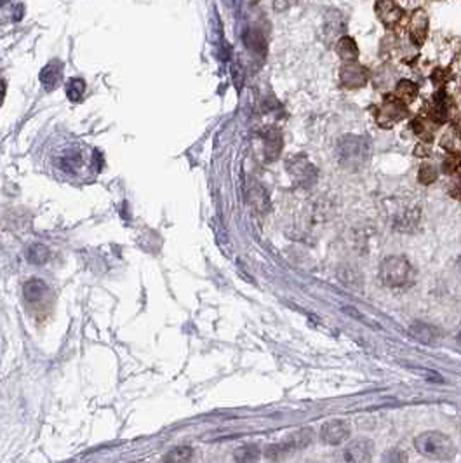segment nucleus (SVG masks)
Segmentation results:
<instances>
[{"label":"nucleus","instance_id":"obj_1","mask_svg":"<svg viewBox=\"0 0 461 463\" xmlns=\"http://www.w3.org/2000/svg\"><path fill=\"white\" fill-rule=\"evenodd\" d=\"M414 448L428 460H453L456 455L453 441L447 438L446 433L436 432V430L420 433L414 439Z\"/></svg>","mask_w":461,"mask_h":463},{"label":"nucleus","instance_id":"obj_2","mask_svg":"<svg viewBox=\"0 0 461 463\" xmlns=\"http://www.w3.org/2000/svg\"><path fill=\"white\" fill-rule=\"evenodd\" d=\"M336 153H338V160H340L341 166L350 171H355L367 164L371 149H369V143L365 138L345 136L338 141Z\"/></svg>","mask_w":461,"mask_h":463},{"label":"nucleus","instance_id":"obj_3","mask_svg":"<svg viewBox=\"0 0 461 463\" xmlns=\"http://www.w3.org/2000/svg\"><path fill=\"white\" fill-rule=\"evenodd\" d=\"M380 277L388 288H404L413 279V267L404 256H388L380 267Z\"/></svg>","mask_w":461,"mask_h":463},{"label":"nucleus","instance_id":"obj_4","mask_svg":"<svg viewBox=\"0 0 461 463\" xmlns=\"http://www.w3.org/2000/svg\"><path fill=\"white\" fill-rule=\"evenodd\" d=\"M286 169L299 189H312L317 183L319 171L306 155H291L286 162Z\"/></svg>","mask_w":461,"mask_h":463},{"label":"nucleus","instance_id":"obj_5","mask_svg":"<svg viewBox=\"0 0 461 463\" xmlns=\"http://www.w3.org/2000/svg\"><path fill=\"white\" fill-rule=\"evenodd\" d=\"M407 115L406 103L398 100V98H387L385 103L381 105L380 114H378V124L383 127H390L392 124L398 122Z\"/></svg>","mask_w":461,"mask_h":463},{"label":"nucleus","instance_id":"obj_6","mask_svg":"<svg viewBox=\"0 0 461 463\" xmlns=\"http://www.w3.org/2000/svg\"><path fill=\"white\" fill-rule=\"evenodd\" d=\"M340 80L341 85H345L347 89H358L367 84L369 74L362 65L355 63V61H347V65L340 72Z\"/></svg>","mask_w":461,"mask_h":463},{"label":"nucleus","instance_id":"obj_7","mask_svg":"<svg viewBox=\"0 0 461 463\" xmlns=\"http://www.w3.org/2000/svg\"><path fill=\"white\" fill-rule=\"evenodd\" d=\"M350 438V429L345 422L341 420H332V422H328L322 425L321 430V439L322 442L329 446H338L343 444L347 439Z\"/></svg>","mask_w":461,"mask_h":463},{"label":"nucleus","instance_id":"obj_8","mask_svg":"<svg viewBox=\"0 0 461 463\" xmlns=\"http://www.w3.org/2000/svg\"><path fill=\"white\" fill-rule=\"evenodd\" d=\"M374 444L369 439H357V441L350 442L345 449V460L354 463H364L373 460Z\"/></svg>","mask_w":461,"mask_h":463},{"label":"nucleus","instance_id":"obj_9","mask_svg":"<svg viewBox=\"0 0 461 463\" xmlns=\"http://www.w3.org/2000/svg\"><path fill=\"white\" fill-rule=\"evenodd\" d=\"M376 14L380 21L388 28H394L403 21L404 11L395 4L394 0H378L376 2Z\"/></svg>","mask_w":461,"mask_h":463},{"label":"nucleus","instance_id":"obj_10","mask_svg":"<svg viewBox=\"0 0 461 463\" xmlns=\"http://www.w3.org/2000/svg\"><path fill=\"white\" fill-rule=\"evenodd\" d=\"M428 35V16L427 12L418 9L409 18V37L416 45H421Z\"/></svg>","mask_w":461,"mask_h":463},{"label":"nucleus","instance_id":"obj_11","mask_svg":"<svg viewBox=\"0 0 461 463\" xmlns=\"http://www.w3.org/2000/svg\"><path fill=\"white\" fill-rule=\"evenodd\" d=\"M409 334L413 338H416L418 341H421V343H427V345L437 343V341L442 338V333H440V331L437 330L436 326H430V324H425V323H413V324H411Z\"/></svg>","mask_w":461,"mask_h":463},{"label":"nucleus","instance_id":"obj_12","mask_svg":"<svg viewBox=\"0 0 461 463\" xmlns=\"http://www.w3.org/2000/svg\"><path fill=\"white\" fill-rule=\"evenodd\" d=\"M47 293V286L41 279H30L23 286V294H25V300L30 303H37L44 298V294Z\"/></svg>","mask_w":461,"mask_h":463},{"label":"nucleus","instance_id":"obj_13","mask_svg":"<svg viewBox=\"0 0 461 463\" xmlns=\"http://www.w3.org/2000/svg\"><path fill=\"white\" fill-rule=\"evenodd\" d=\"M336 52H338V56L343 61H355L358 56L357 44L348 35H343V37L338 39V42H336Z\"/></svg>","mask_w":461,"mask_h":463},{"label":"nucleus","instance_id":"obj_14","mask_svg":"<svg viewBox=\"0 0 461 463\" xmlns=\"http://www.w3.org/2000/svg\"><path fill=\"white\" fill-rule=\"evenodd\" d=\"M263 138H265L266 159L272 162V160L277 159L279 153H281L282 138H281V134H279V131H275V129H268L265 134H263Z\"/></svg>","mask_w":461,"mask_h":463},{"label":"nucleus","instance_id":"obj_15","mask_svg":"<svg viewBox=\"0 0 461 463\" xmlns=\"http://www.w3.org/2000/svg\"><path fill=\"white\" fill-rule=\"evenodd\" d=\"M61 78V63L59 61H51L49 65H45L41 72V82L47 87V89H52L56 87V84Z\"/></svg>","mask_w":461,"mask_h":463},{"label":"nucleus","instance_id":"obj_16","mask_svg":"<svg viewBox=\"0 0 461 463\" xmlns=\"http://www.w3.org/2000/svg\"><path fill=\"white\" fill-rule=\"evenodd\" d=\"M418 96V85L411 80H400L395 89V98L403 101V103H413Z\"/></svg>","mask_w":461,"mask_h":463},{"label":"nucleus","instance_id":"obj_17","mask_svg":"<svg viewBox=\"0 0 461 463\" xmlns=\"http://www.w3.org/2000/svg\"><path fill=\"white\" fill-rule=\"evenodd\" d=\"M249 202H251L253 208L259 213H265L268 209V197H266L265 190L261 185L255 183V185L249 189Z\"/></svg>","mask_w":461,"mask_h":463},{"label":"nucleus","instance_id":"obj_18","mask_svg":"<svg viewBox=\"0 0 461 463\" xmlns=\"http://www.w3.org/2000/svg\"><path fill=\"white\" fill-rule=\"evenodd\" d=\"M312 438H314L312 430L305 429V430H299V432L292 433L291 438H289L288 441L284 442V444H286V448L289 449V451H292V449H303V448H306V446L310 444Z\"/></svg>","mask_w":461,"mask_h":463},{"label":"nucleus","instance_id":"obj_19","mask_svg":"<svg viewBox=\"0 0 461 463\" xmlns=\"http://www.w3.org/2000/svg\"><path fill=\"white\" fill-rule=\"evenodd\" d=\"M345 30L343 18L338 11H331L324 19V34L325 35H340Z\"/></svg>","mask_w":461,"mask_h":463},{"label":"nucleus","instance_id":"obj_20","mask_svg":"<svg viewBox=\"0 0 461 463\" xmlns=\"http://www.w3.org/2000/svg\"><path fill=\"white\" fill-rule=\"evenodd\" d=\"M244 42L248 45L249 49H253L255 52H265L266 45H265V39L259 32L256 30H249L244 34Z\"/></svg>","mask_w":461,"mask_h":463},{"label":"nucleus","instance_id":"obj_21","mask_svg":"<svg viewBox=\"0 0 461 463\" xmlns=\"http://www.w3.org/2000/svg\"><path fill=\"white\" fill-rule=\"evenodd\" d=\"M49 259V249L44 244H34L28 249V261L35 265H44Z\"/></svg>","mask_w":461,"mask_h":463},{"label":"nucleus","instance_id":"obj_22","mask_svg":"<svg viewBox=\"0 0 461 463\" xmlns=\"http://www.w3.org/2000/svg\"><path fill=\"white\" fill-rule=\"evenodd\" d=\"M193 456V449L189 448V446H180V448L171 449L169 453L166 455V462H173V463H180V462H190Z\"/></svg>","mask_w":461,"mask_h":463},{"label":"nucleus","instance_id":"obj_23","mask_svg":"<svg viewBox=\"0 0 461 463\" xmlns=\"http://www.w3.org/2000/svg\"><path fill=\"white\" fill-rule=\"evenodd\" d=\"M84 91H85V82L82 80V78L75 77V78H72L70 82H68L67 96L70 98L72 101H75V103L82 100V96H84Z\"/></svg>","mask_w":461,"mask_h":463},{"label":"nucleus","instance_id":"obj_24","mask_svg":"<svg viewBox=\"0 0 461 463\" xmlns=\"http://www.w3.org/2000/svg\"><path fill=\"white\" fill-rule=\"evenodd\" d=\"M235 460H239V462H255V460H258V448L256 446H244V448L237 449Z\"/></svg>","mask_w":461,"mask_h":463},{"label":"nucleus","instance_id":"obj_25","mask_svg":"<svg viewBox=\"0 0 461 463\" xmlns=\"http://www.w3.org/2000/svg\"><path fill=\"white\" fill-rule=\"evenodd\" d=\"M437 180V171L432 166H423L420 169V182L423 185H430Z\"/></svg>","mask_w":461,"mask_h":463},{"label":"nucleus","instance_id":"obj_26","mask_svg":"<svg viewBox=\"0 0 461 463\" xmlns=\"http://www.w3.org/2000/svg\"><path fill=\"white\" fill-rule=\"evenodd\" d=\"M460 164H461V157L458 155V153H453V155H449L446 159V162H444V171L446 173H454V171L460 169Z\"/></svg>","mask_w":461,"mask_h":463},{"label":"nucleus","instance_id":"obj_27","mask_svg":"<svg viewBox=\"0 0 461 463\" xmlns=\"http://www.w3.org/2000/svg\"><path fill=\"white\" fill-rule=\"evenodd\" d=\"M294 4H298V0H273V8H275V11L279 12L288 11V9H291Z\"/></svg>","mask_w":461,"mask_h":463},{"label":"nucleus","instance_id":"obj_28","mask_svg":"<svg viewBox=\"0 0 461 463\" xmlns=\"http://www.w3.org/2000/svg\"><path fill=\"white\" fill-rule=\"evenodd\" d=\"M6 89H8V87H6V82L0 78V105H2V101H4L6 98Z\"/></svg>","mask_w":461,"mask_h":463},{"label":"nucleus","instance_id":"obj_29","mask_svg":"<svg viewBox=\"0 0 461 463\" xmlns=\"http://www.w3.org/2000/svg\"><path fill=\"white\" fill-rule=\"evenodd\" d=\"M458 341H460V343H461V333L458 334Z\"/></svg>","mask_w":461,"mask_h":463},{"label":"nucleus","instance_id":"obj_30","mask_svg":"<svg viewBox=\"0 0 461 463\" xmlns=\"http://www.w3.org/2000/svg\"><path fill=\"white\" fill-rule=\"evenodd\" d=\"M255 2H258V0H255Z\"/></svg>","mask_w":461,"mask_h":463}]
</instances>
